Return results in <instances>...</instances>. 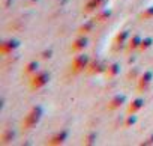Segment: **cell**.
Returning <instances> with one entry per match:
<instances>
[{
    "instance_id": "3",
    "label": "cell",
    "mask_w": 153,
    "mask_h": 146,
    "mask_svg": "<svg viewBox=\"0 0 153 146\" xmlns=\"http://www.w3.org/2000/svg\"><path fill=\"white\" fill-rule=\"evenodd\" d=\"M86 57H78V59H75V62H74V69L75 71H81L83 68H86Z\"/></svg>"
},
{
    "instance_id": "1",
    "label": "cell",
    "mask_w": 153,
    "mask_h": 146,
    "mask_svg": "<svg viewBox=\"0 0 153 146\" xmlns=\"http://www.w3.org/2000/svg\"><path fill=\"white\" fill-rule=\"evenodd\" d=\"M38 119H39V110H32V113L26 118V121L23 122V127H26V128H30V127H33L36 122H38Z\"/></svg>"
},
{
    "instance_id": "2",
    "label": "cell",
    "mask_w": 153,
    "mask_h": 146,
    "mask_svg": "<svg viewBox=\"0 0 153 146\" xmlns=\"http://www.w3.org/2000/svg\"><path fill=\"white\" fill-rule=\"evenodd\" d=\"M45 83H47V76H45V74H38V76H35L32 86H33V88H41V86H44Z\"/></svg>"
}]
</instances>
